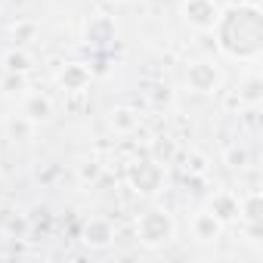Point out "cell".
I'll list each match as a JSON object with an SVG mask.
<instances>
[{
    "label": "cell",
    "instance_id": "1",
    "mask_svg": "<svg viewBox=\"0 0 263 263\" xmlns=\"http://www.w3.org/2000/svg\"><path fill=\"white\" fill-rule=\"evenodd\" d=\"M217 50L235 62H257L263 53V13L251 0H238L220 10L214 22Z\"/></svg>",
    "mask_w": 263,
    "mask_h": 263
},
{
    "label": "cell",
    "instance_id": "2",
    "mask_svg": "<svg viewBox=\"0 0 263 263\" xmlns=\"http://www.w3.org/2000/svg\"><path fill=\"white\" fill-rule=\"evenodd\" d=\"M177 235V220L167 208H149L137 217V238L143 248H164Z\"/></svg>",
    "mask_w": 263,
    "mask_h": 263
},
{
    "label": "cell",
    "instance_id": "3",
    "mask_svg": "<svg viewBox=\"0 0 263 263\" xmlns=\"http://www.w3.org/2000/svg\"><path fill=\"white\" fill-rule=\"evenodd\" d=\"M167 183V174H164V164L155 161L152 155H143V158H134L127 164V186L134 189L140 198H155Z\"/></svg>",
    "mask_w": 263,
    "mask_h": 263
},
{
    "label": "cell",
    "instance_id": "4",
    "mask_svg": "<svg viewBox=\"0 0 263 263\" xmlns=\"http://www.w3.org/2000/svg\"><path fill=\"white\" fill-rule=\"evenodd\" d=\"M183 81H186V87H189L192 93H198V96H214V93H220V87H223V71H220V65L211 62V59H195V62L186 65Z\"/></svg>",
    "mask_w": 263,
    "mask_h": 263
},
{
    "label": "cell",
    "instance_id": "5",
    "mask_svg": "<svg viewBox=\"0 0 263 263\" xmlns=\"http://www.w3.org/2000/svg\"><path fill=\"white\" fill-rule=\"evenodd\" d=\"M183 22L195 31H211L217 16H220V7H217V0H183Z\"/></svg>",
    "mask_w": 263,
    "mask_h": 263
},
{
    "label": "cell",
    "instance_id": "6",
    "mask_svg": "<svg viewBox=\"0 0 263 263\" xmlns=\"http://www.w3.org/2000/svg\"><path fill=\"white\" fill-rule=\"evenodd\" d=\"M118 41V25H115V19L111 16H90L87 22H84V44L87 47H93V50H105V47H111Z\"/></svg>",
    "mask_w": 263,
    "mask_h": 263
},
{
    "label": "cell",
    "instance_id": "7",
    "mask_svg": "<svg viewBox=\"0 0 263 263\" xmlns=\"http://www.w3.org/2000/svg\"><path fill=\"white\" fill-rule=\"evenodd\" d=\"M56 84L65 90V93H84L90 84H93V68L87 62H65L59 71H56Z\"/></svg>",
    "mask_w": 263,
    "mask_h": 263
},
{
    "label": "cell",
    "instance_id": "8",
    "mask_svg": "<svg viewBox=\"0 0 263 263\" xmlns=\"http://www.w3.org/2000/svg\"><path fill=\"white\" fill-rule=\"evenodd\" d=\"M81 241L90 251H105L115 241V223L108 217H90L84 223V229H81Z\"/></svg>",
    "mask_w": 263,
    "mask_h": 263
},
{
    "label": "cell",
    "instance_id": "9",
    "mask_svg": "<svg viewBox=\"0 0 263 263\" xmlns=\"http://www.w3.org/2000/svg\"><path fill=\"white\" fill-rule=\"evenodd\" d=\"M189 229H192V238L195 241H201V245H214V241H220V235H223V223L204 208V211H195L192 214V223H189Z\"/></svg>",
    "mask_w": 263,
    "mask_h": 263
},
{
    "label": "cell",
    "instance_id": "10",
    "mask_svg": "<svg viewBox=\"0 0 263 263\" xmlns=\"http://www.w3.org/2000/svg\"><path fill=\"white\" fill-rule=\"evenodd\" d=\"M238 220H241L254 235L263 229V195H260V189H251L248 195L238 198Z\"/></svg>",
    "mask_w": 263,
    "mask_h": 263
},
{
    "label": "cell",
    "instance_id": "11",
    "mask_svg": "<svg viewBox=\"0 0 263 263\" xmlns=\"http://www.w3.org/2000/svg\"><path fill=\"white\" fill-rule=\"evenodd\" d=\"M208 211H211L223 226H229V223L238 220V195L229 192V189H220V192H214V195L208 198Z\"/></svg>",
    "mask_w": 263,
    "mask_h": 263
},
{
    "label": "cell",
    "instance_id": "12",
    "mask_svg": "<svg viewBox=\"0 0 263 263\" xmlns=\"http://www.w3.org/2000/svg\"><path fill=\"white\" fill-rule=\"evenodd\" d=\"M22 115L31 124H50L53 121V99L44 96V93H28L25 102H22Z\"/></svg>",
    "mask_w": 263,
    "mask_h": 263
},
{
    "label": "cell",
    "instance_id": "13",
    "mask_svg": "<svg viewBox=\"0 0 263 263\" xmlns=\"http://www.w3.org/2000/svg\"><path fill=\"white\" fill-rule=\"evenodd\" d=\"M108 127L115 130V134L127 137V134H134V130L140 127V115L130 108V105H115L108 111Z\"/></svg>",
    "mask_w": 263,
    "mask_h": 263
},
{
    "label": "cell",
    "instance_id": "14",
    "mask_svg": "<svg viewBox=\"0 0 263 263\" xmlns=\"http://www.w3.org/2000/svg\"><path fill=\"white\" fill-rule=\"evenodd\" d=\"M174 161H180V171L183 174H192V177H208V171H211L208 155L198 152V149H180Z\"/></svg>",
    "mask_w": 263,
    "mask_h": 263
},
{
    "label": "cell",
    "instance_id": "15",
    "mask_svg": "<svg viewBox=\"0 0 263 263\" xmlns=\"http://www.w3.org/2000/svg\"><path fill=\"white\" fill-rule=\"evenodd\" d=\"M34 68V59L25 47H13L4 53V71H16V74H28Z\"/></svg>",
    "mask_w": 263,
    "mask_h": 263
},
{
    "label": "cell",
    "instance_id": "16",
    "mask_svg": "<svg viewBox=\"0 0 263 263\" xmlns=\"http://www.w3.org/2000/svg\"><path fill=\"white\" fill-rule=\"evenodd\" d=\"M34 130H37V124H31L25 115L7 118V137H10L13 143H28V140H34Z\"/></svg>",
    "mask_w": 263,
    "mask_h": 263
},
{
    "label": "cell",
    "instance_id": "17",
    "mask_svg": "<svg viewBox=\"0 0 263 263\" xmlns=\"http://www.w3.org/2000/svg\"><path fill=\"white\" fill-rule=\"evenodd\" d=\"M238 99L248 102L251 108L260 105V99H263V78H260V74H248V78L238 84Z\"/></svg>",
    "mask_w": 263,
    "mask_h": 263
},
{
    "label": "cell",
    "instance_id": "18",
    "mask_svg": "<svg viewBox=\"0 0 263 263\" xmlns=\"http://www.w3.org/2000/svg\"><path fill=\"white\" fill-rule=\"evenodd\" d=\"M177 152H180V146H177V140H171V137H155V140L149 143V155H152L155 161H161V164H171V161L177 158Z\"/></svg>",
    "mask_w": 263,
    "mask_h": 263
},
{
    "label": "cell",
    "instance_id": "19",
    "mask_svg": "<svg viewBox=\"0 0 263 263\" xmlns=\"http://www.w3.org/2000/svg\"><path fill=\"white\" fill-rule=\"evenodd\" d=\"M74 174H78V180H81L84 186H87V183L93 186V183L102 177V161H99L96 155H90V158H81V164L74 167Z\"/></svg>",
    "mask_w": 263,
    "mask_h": 263
},
{
    "label": "cell",
    "instance_id": "20",
    "mask_svg": "<svg viewBox=\"0 0 263 263\" xmlns=\"http://www.w3.org/2000/svg\"><path fill=\"white\" fill-rule=\"evenodd\" d=\"M0 90H4L7 96H25V90H28V74L4 71V78H0Z\"/></svg>",
    "mask_w": 263,
    "mask_h": 263
},
{
    "label": "cell",
    "instance_id": "21",
    "mask_svg": "<svg viewBox=\"0 0 263 263\" xmlns=\"http://www.w3.org/2000/svg\"><path fill=\"white\" fill-rule=\"evenodd\" d=\"M37 34V22H31V19H25V22H16L13 25V44L16 47H25V44H31V37Z\"/></svg>",
    "mask_w": 263,
    "mask_h": 263
},
{
    "label": "cell",
    "instance_id": "22",
    "mask_svg": "<svg viewBox=\"0 0 263 263\" xmlns=\"http://www.w3.org/2000/svg\"><path fill=\"white\" fill-rule=\"evenodd\" d=\"M226 164H229L232 171L248 167V149H245V146H229V149H226Z\"/></svg>",
    "mask_w": 263,
    "mask_h": 263
}]
</instances>
